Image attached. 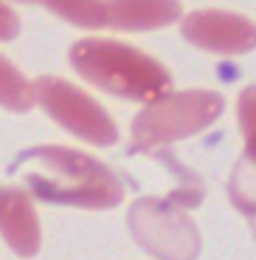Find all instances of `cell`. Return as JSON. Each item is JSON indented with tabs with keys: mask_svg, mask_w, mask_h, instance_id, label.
<instances>
[{
	"mask_svg": "<svg viewBox=\"0 0 256 260\" xmlns=\"http://www.w3.org/2000/svg\"><path fill=\"white\" fill-rule=\"evenodd\" d=\"M0 105L9 111H28L34 105V91L23 74L9 62L6 57H0Z\"/></svg>",
	"mask_w": 256,
	"mask_h": 260,
	"instance_id": "obj_9",
	"label": "cell"
},
{
	"mask_svg": "<svg viewBox=\"0 0 256 260\" xmlns=\"http://www.w3.org/2000/svg\"><path fill=\"white\" fill-rule=\"evenodd\" d=\"M31 91L34 102L42 105V111L68 133L99 147H110L118 142V127L110 119V113L82 88L59 77H39L31 85Z\"/></svg>",
	"mask_w": 256,
	"mask_h": 260,
	"instance_id": "obj_5",
	"label": "cell"
},
{
	"mask_svg": "<svg viewBox=\"0 0 256 260\" xmlns=\"http://www.w3.org/2000/svg\"><path fill=\"white\" fill-rule=\"evenodd\" d=\"M231 201L237 204L239 212L256 215V167H250L248 161L239 158L237 167H234V176H231Z\"/></svg>",
	"mask_w": 256,
	"mask_h": 260,
	"instance_id": "obj_10",
	"label": "cell"
},
{
	"mask_svg": "<svg viewBox=\"0 0 256 260\" xmlns=\"http://www.w3.org/2000/svg\"><path fill=\"white\" fill-rule=\"evenodd\" d=\"M237 116L239 127L245 136V156L242 161H248L250 167H256V85H248L237 99Z\"/></svg>",
	"mask_w": 256,
	"mask_h": 260,
	"instance_id": "obj_11",
	"label": "cell"
},
{
	"mask_svg": "<svg viewBox=\"0 0 256 260\" xmlns=\"http://www.w3.org/2000/svg\"><path fill=\"white\" fill-rule=\"evenodd\" d=\"M71 65L96 88L133 102H158L172 93V77L158 59L118 40L88 37L71 46Z\"/></svg>",
	"mask_w": 256,
	"mask_h": 260,
	"instance_id": "obj_2",
	"label": "cell"
},
{
	"mask_svg": "<svg viewBox=\"0 0 256 260\" xmlns=\"http://www.w3.org/2000/svg\"><path fill=\"white\" fill-rule=\"evenodd\" d=\"M20 34V17L12 6L0 3V40H14Z\"/></svg>",
	"mask_w": 256,
	"mask_h": 260,
	"instance_id": "obj_12",
	"label": "cell"
},
{
	"mask_svg": "<svg viewBox=\"0 0 256 260\" xmlns=\"http://www.w3.org/2000/svg\"><path fill=\"white\" fill-rule=\"evenodd\" d=\"M180 34L192 46L214 54H248L256 48V26L234 12H217V9L189 12L180 20Z\"/></svg>",
	"mask_w": 256,
	"mask_h": 260,
	"instance_id": "obj_7",
	"label": "cell"
},
{
	"mask_svg": "<svg viewBox=\"0 0 256 260\" xmlns=\"http://www.w3.org/2000/svg\"><path fill=\"white\" fill-rule=\"evenodd\" d=\"M130 232L135 243L158 260H197L203 241L183 207L169 198H141L130 207Z\"/></svg>",
	"mask_w": 256,
	"mask_h": 260,
	"instance_id": "obj_4",
	"label": "cell"
},
{
	"mask_svg": "<svg viewBox=\"0 0 256 260\" xmlns=\"http://www.w3.org/2000/svg\"><path fill=\"white\" fill-rule=\"evenodd\" d=\"M48 12L82 28H124V31H152L180 17V3H84V0H51L42 3Z\"/></svg>",
	"mask_w": 256,
	"mask_h": 260,
	"instance_id": "obj_6",
	"label": "cell"
},
{
	"mask_svg": "<svg viewBox=\"0 0 256 260\" xmlns=\"http://www.w3.org/2000/svg\"><path fill=\"white\" fill-rule=\"evenodd\" d=\"M0 238L20 257H34L39 252V218L26 189L0 187Z\"/></svg>",
	"mask_w": 256,
	"mask_h": 260,
	"instance_id": "obj_8",
	"label": "cell"
},
{
	"mask_svg": "<svg viewBox=\"0 0 256 260\" xmlns=\"http://www.w3.org/2000/svg\"><path fill=\"white\" fill-rule=\"evenodd\" d=\"M223 113V96L214 91H183L147 105L133 119L135 150H160L186 136L211 127Z\"/></svg>",
	"mask_w": 256,
	"mask_h": 260,
	"instance_id": "obj_3",
	"label": "cell"
},
{
	"mask_svg": "<svg viewBox=\"0 0 256 260\" xmlns=\"http://www.w3.org/2000/svg\"><path fill=\"white\" fill-rule=\"evenodd\" d=\"M14 176L45 204L79 209H113L124 201V184L99 158L71 147L42 144L14 158Z\"/></svg>",
	"mask_w": 256,
	"mask_h": 260,
	"instance_id": "obj_1",
	"label": "cell"
},
{
	"mask_svg": "<svg viewBox=\"0 0 256 260\" xmlns=\"http://www.w3.org/2000/svg\"><path fill=\"white\" fill-rule=\"evenodd\" d=\"M250 229H253V238H256V215L250 218Z\"/></svg>",
	"mask_w": 256,
	"mask_h": 260,
	"instance_id": "obj_13",
	"label": "cell"
}]
</instances>
